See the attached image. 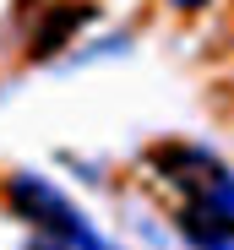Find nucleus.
<instances>
[{"instance_id": "4", "label": "nucleus", "mask_w": 234, "mask_h": 250, "mask_svg": "<svg viewBox=\"0 0 234 250\" xmlns=\"http://www.w3.org/2000/svg\"><path fill=\"white\" fill-rule=\"evenodd\" d=\"M169 6H180V11H196V6H207V0H169Z\"/></svg>"}, {"instance_id": "1", "label": "nucleus", "mask_w": 234, "mask_h": 250, "mask_svg": "<svg viewBox=\"0 0 234 250\" xmlns=\"http://www.w3.org/2000/svg\"><path fill=\"white\" fill-rule=\"evenodd\" d=\"M180 234L191 250H234V174L229 169L196 196H185Z\"/></svg>"}, {"instance_id": "3", "label": "nucleus", "mask_w": 234, "mask_h": 250, "mask_svg": "<svg viewBox=\"0 0 234 250\" xmlns=\"http://www.w3.org/2000/svg\"><path fill=\"white\" fill-rule=\"evenodd\" d=\"M22 250H114L93 223H76V229H33V239Z\"/></svg>"}, {"instance_id": "2", "label": "nucleus", "mask_w": 234, "mask_h": 250, "mask_svg": "<svg viewBox=\"0 0 234 250\" xmlns=\"http://www.w3.org/2000/svg\"><path fill=\"white\" fill-rule=\"evenodd\" d=\"M6 196H11V207H17V212H22L33 229H76V223H87V218H82V207H76L60 185H49L44 174H33V169L11 174Z\"/></svg>"}]
</instances>
